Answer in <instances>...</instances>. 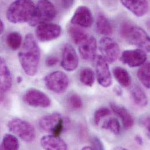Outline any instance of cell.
<instances>
[{
	"instance_id": "obj_12",
	"label": "cell",
	"mask_w": 150,
	"mask_h": 150,
	"mask_svg": "<svg viewBox=\"0 0 150 150\" xmlns=\"http://www.w3.org/2000/svg\"><path fill=\"white\" fill-rule=\"evenodd\" d=\"M62 32L60 26L54 23H46L38 26L36 29V36L41 42H46L58 38Z\"/></svg>"
},
{
	"instance_id": "obj_3",
	"label": "cell",
	"mask_w": 150,
	"mask_h": 150,
	"mask_svg": "<svg viewBox=\"0 0 150 150\" xmlns=\"http://www.w3.org/2000/svg\"><path fill=\"white\" fill-rule=\"evenodd\" d=\"M35 9L32 0H15L9 6L6 11V18L11 23L29 22Z\"/></svg>"
},
{
	"instance_id": "obj_26",
	"label": "cell",
	"mask_w": 150,
	"mask_h": 150,
	"mask_svg": "<svg viewBox=\"0 0 150 150\" xmlns=\"http://www.w3.org/2000/svg\"><path fill=\"white\" fill-rule=\"evenodd\" d=\"M22 37L17 32H13L9 33L6 38V43L8 47L12 50H18L21 46Z\"/></svg>"
},
{
	"instance_id": "obj_31",
	"label": "cell",
	"mask_w": 150,
	"mask_h": 150,
	"mask_svg": "<svg viewBox=\"0 0 150 150\" xmlns=\"http://www.w3.org/2000/svg\"><path fill=\"white\" fill-rule=\"evenodd\" d=\"M140 123L142 126L146 130L147 136L149 137L150 133V119L149 115L142 116L140 120Z\"/></svg>"
},
{
	"instance_id": "obj_5",
	"label": "cell",
	"mask_w": 150,
	"mask_h": 150,
	"mask_svg": "<svg viewBox=\"0 0 150 150\" xmlns=\"http://www.w3.org/2000/svg\"><path fill=\"white\" fill-rule=\"evenodd\" d=\"M56 15V9L49 0H39L33 16L28 23L32 26H38L53 20Z\"/></svg>"
},
{
	"instance_id": "obj_21",
	"label": "cell",
	"mask_w": 150,
	"mask_h": 150,
	"mask_svg": "<svg viewBox=\"0 0 150 150\" xmlns=\"http://www.w3.org/2000/svg\"><path fill=\"white\" fill-rule=\"evenodd\" d=\"M132 98L136 105L139 107H146L148 104V98L144 91L138 85L133 86L130 90Z\"/></svg>"
},
{
	"instance_id": "obj_27",
	"label": "cell",
	"mask_w": 150,
	"mask_h": 150,
	"mask_svg": "<svg viewBox=\"0 0 150 150\" xmlns=\"http://www.w3.org/2000/svg\"><path fill=\"white\" fill-rule=\"evenodd\" d=\"M81 82L85 85L92 86L95 81V74L93 70L90 68H84L79 73Z\"/></svg>"
},
{
	"instance_id": "obj_33",
	"label": "cell",
	"mask_w": 150,
	"mask_h": 150,
	"mask_svg": "<svg viewBox=\"0 0 150 150\" xmlns=\"http://www.w3.org/2000/svg\"><path fill=\"white\" fill-rule=\"evenodd\" d=\"M59 62V60L57 57L54 56H50L46 58L45 63L46 65L48 67H53L55 66Z\"/></svg>"
},
{
	"instance_id": "obj_8",
	"label": "cell",
	"mask_w": 150,
	"mask_h": 150,
	"mask_svg": "<svg viewBox=\"0 0 150 150\" xmlns=\"http://www.w3.org/2000/svg\"><path fill=\"white\" fill-rule=\"evenodd\" d=\"M99 49L101 56L109 63L115 62L120 53V46L117 42L108 36H105L100 40Z\"/></svg>"
},
{
	"instance_id": "obj_24",
	"label": "cell",
	"mask_w": 150,
	"mask_h": 150,
	"mask_svg": "<svg viewBox=\"0 0 150 150\" xmlns=\"http://www.w3.org/2000/svg\"><path fill=\"white\" fill-rule=\"evenodd\" d=\"M137 76L142 83L147 88H150V64L149 62H146L141 66L137 71Z\"/></svg>"
},
{
	"instance_id": "obj_7",
	"label": "cell",
	"mask_w": 150,
	"mask_h": 150,
	"mask_svg": "<svg viewBox=\"0 0 150 150\" xmlns=\"http://www.w3.org/2000/svg\"><path fill=\"white\" fill-rule=\"evenodd\" d=\"M44 82L49 91L57 94H62L67 90L69 79L64 72L57 71L46 75L44 78Z\"/></svg>"
},
{
	"instance_id": "obj_28",
	"label": "cell",
	"mask_w": 150,
	"mask_h": 150,
	"mask_svg": "<svg viewBox=\"0 0 150 150\" xmlns=\"http://www.w3.org/2000/svg\"><path fill=\"white\" fill-rule=\"evenodd\" d=\"M102 128L109 130L116 136L119 135L120 133V123L115 118H109L105 120L102 126Z\"/></svg>"
},
{
	"instance_id": "obj_39",
	"label": "cell",
	"mask_w": 150,
	"mask_h": 150,
	"mask_svg": "<svg viewBox=\"0 0 150 150\" xmlns=\"http://www.w3.org/2000/svg\"><path fill=\"white\" fill-rule=\"evenodd\" d=\"M16 81H17V82L18 83H21V82H22V81H23V78L21 76H18L17 77V78H16Z\"/></svg>"
},
{
	"instance_id": "obj_30",
	"label": "cell",
	"mask_w": 150,
	"mask_h": 150,
	"mask_svg": "<svg viewBox=\"0 0 150 150\" xmlns=\"http://www.w3.org/2000/svg\"><path fill=\"white\" fill-rule=\"evenodd\" d=\"M110 113H111L110 110L105 107L99 108L95 112V114H94L95 124L96 125H98L99 123H100V121L103 117L108 116Z\"/></svg>"
},
{
	"instance_id": "obj_29",
	"label": "cell",
	"mask_w": 150,
	"mask_h": 150,
	"mask_svg": "<svg viewBox=\"0 0 150 150\" xmlns=\"http://www.w3.org/2000/svg\"><path fill=\"white\" fill-rule=\"evenodd\" d=\"M67 102L70 107L74 110L80 109L83 106L82 100L81 97L76 93H73L69 97Z\"/></svg>"
},
{
	"instance_id": "obj_23",
	"label": "cell",
	"mask_w": 150,
	"mask_h": 150,
	"mask_svg": "<svg viewBox=\"0 0 150 150\" xmlns=\"http://www.w3.org/2000/svg\"><path fill=\"white\" fill-rule=\"evenodd\" d=\"M114 76L117 82L123 87H128L132 83V78L129 72L120 67H116L113 70Z\"/></svg>"
},
{
	"instance_id": "obj_25",
	"label": "cell",
	"mask_w": 150,
	"mask_h": 150,
	"mask_svg": "<svg viewBox=\"0 0 150 150\" xmlns=\"http://www.w3.org/2000/svg\"><path fill=\"white\" fill-rule=\"evenodd\" d=\"M19 148V143L18 139L12 134H6L4 135L1 149L5 150H16Z\"/></svg>"
},
{
	"instance_id": "obj_32",
	"label": "cell",
	"mask_w": 150,
	"mask_h": 150,
	"mask_svg": "<svg viewBox=\"0 0 150 150\" xmlns=\"http://www.w3.org/2000/svg\"><path fill=\"white\" fill-rule=\"evenodd\" d=\"M92 144L93 150H104V147L101 140L97 137H93L92 139Z\"/></svg>"
},
{
	"instance_id": "obj_36",
	"label": "cell",
	"mask_w": 150,
	"mask_h": 150,
	"mask_svg": "<svg viewBox=\"0 0 150 150\" xmlns=\"http://www.w3.org/2000/svg\"><path fill=\"white\" fill-rule=\"evenodd\" d=\"M113 91H114L115 93L117 96H121L122 95V93H123L122 88L120 86H116L114 88Z\"/></svg>"
},
{
	"instance_id": "obj_20",
	"label": "cell",
	"mask_w": 150,
	"mask_h": 150,
	"mask_svg": "<svg viewBox=\"0 0 150 150\" xmlns=\"http://www.w3.org/2000/svg\"><path fill=\"white\" fill-rule=\"evenodd\" d=\"M96 29L97 32L105 36L113 33V27L109 20L102 13H99L96 19Z\"/></svg>"
},
{
	"instance_id": "obj_17",
	"label": "cell",
	"mask_w": 150,
	"mask_h": 150,
	"mask_svg": "<svg viewBox=\"0 0 150 150\" xmlns=\"http://www.w3.org/2000/svg\"><path fill=\"white\" fill-rule=\"evenodd\" d=\"M122 4L138 17L146 15L149 9L147 0H120Z\"/></svg>"
},
{
	"instance_id": "obj_2",
	"label": "cell",
	"mask_w": 150,
	"mask_h": 150,
	"mask_svg": "<svg viewBox=\"0 0 150 150\" xmlns=\"http://www.w3.org/2000/svg\"><path fill=\"white\" fill-rule=\"evenodd\" d=\"M120 34L127 43L150 52V37L142 28L130 22H124L120 25Z\"/></svg>"
},
{
	"instance_id": "obj_40",
	"label": "cell",
	"mask_w": 150,
	"mask_h": 150,
	"mask_svg": "<svg viewBox=\"0 0 150 150\" xmlns=\"http://www.w3.org/2000/svg\"><path fill=\"white\" fill-rule=\"evenodd\" d=\"M114 150H127V149L125 148V147H121V146H119V147H116L114 149Z\"/></svg>"
},
{
	"instance_id": "obj_15",
	"label": "cell",
	"mask_w": 150,
	"mask_h": 150,
	"mask_svg": "<svg viewBox=\"0 0 150 150\" xmlns=\"http://www.w3.org/2000/svg\"><path fill=\"white\" fill-rule=\"evenodd\" d=\"M97 42L92 36L87 38L79 45L78 51L81 57L86 61H93L96 56Z\"/></svg>"
},
{
	"instance_id": "obj_38",
	"label": "cell",
	"mask_w": 150,
	"mask_h": 150,
	"mask_svg": "<svg viewBox=\"0 0 150 150\" xmlns=\"http://www.w3.org/2000/svg\"><path fill=\"white\" fill-rule=\"evenodd\" d=\"M82 150H93V148L92 147H91V146H85V147H83Z\"/></svg>"
},
{
	"instance_id": "obj_4",
	"label": "cell",
	"mask_w": 150,
	"mask_h": 150,
	"mask_svg": "<svg viewBox=\"0 0 150 150\" xmlns=\"http://www.w3.org/2000/svg\"><path fill=\"white\" fill-rule=\"evenodd\" d=\"M70 120L59 113H53L40 119L38 122L40 129L52 135L59 136L69 126Z\"/></svg>"
},
{
	"instance_id": "obj_37",
	"label": "cell",
	"mask_w": 150,
	"mask_h": 150,
	"mask_svg": "<svg viewBox=\"0 0 150 150\" xmlns=\"http://www.w3.org/2000/svg\"><path fill=\"white\" fill-rule=\"evenodd\" d=\"M4 30V25L3 22L0 19V35L3 32Z\"/></svg>"
},
{
	"instance_id": "obj_22",
	"label": "cell",
	"mask_w": 150,
	"mask_h": 150,
	"mask_svg": "<svg viewBox=\"0 0 150 150\" xmlns=\"http://www.w3.org/2000/svg\"><path fill=\"white\" fill-rule=\"evenodd\" d=\"M68 33L76 45H79L89 36L82 28L73 24L68 28Z\"/></svg>"
},
{
	"instance_id": "obj_10",
	"label": "cell",
	"mask_w": 150,
	"mask_h": 150,
	"mask_svg": "<svg viewBox=\"0 0 150 150\" xmlns=\"http://www.w3.org/2000/svg\"><path fill=\"white\" fill-rule=\"evenodd\" d=\"M94 62L98 83L103 87H109L112 85V78L108 63L100 55L95 57Z\"/></svg>"
},
{
	"instance_id": "obj_18",
	"label": "cell",
	"mask_w": 150,
	"mask_h": 150,
	"mask_svg": "<svg viewBox=\"0 0 150 150\" xmlns=\"http://www.w3.org/2000/svg\"><path fill=\"white\" fill-rule=\"evenodd\" d=\"M40 144L45 150H66L68 149L67 144L63 139L60 138L59 136L52 134L42 137Z\"/></svg>"
},
{
	"instance_id": "obj_16",
	"label": "cell",
	"mask_w": 150,
	"mask_h": 150,
	"mask_svg": "<svg viewBox=\"0 0 150 150\" xmlns=\"http://www.w3.org/2000/svg\"><path fill=\"white\" fill-rule=\"evenodd\" d=\"M12 84V75L5 60L0 57V102L4 98L5 93L8 91Z\"/></svg>"
},
{
	"instance_id": "obj_9",
	"label": "cell",
	"mask_w": 150,
	"mask_h": 150,
	"mask_svg": "<svg viewBox=\"0 0 150 150\" xmlns=\"http://www.w3.org/2000/svg\"><path fill=\"white\" fill-rule=\"evenodd\" d=\"M23 100L28 105L35 108H46L51 105L49 97L35 88L28 89L23 96Z\"/></svg>"
},
{
	"instance_id": "obj_14",
	"label": "cell",
	"mask_w": 150,
	"mask_h": 150,
	"mask_svg": "<svg viewBox=\"0 0 150 150\" xmlns=\"http://www.w3.org/2000/svg\"><path fill=\"white\" fill-rule=\"evenodd\" d=\"M92 12L85 6L78 7L71 18V23L83 28L91 27L93 23Z\"/></svg>"
},
{
	"instance_id": "obj_1",
	"label": "cell",
	"mask_w": 150,
	"mask_h": 150,
	"mask_svg": "<svg viewBox=\"0 0 150 150\" xmlns=\"http://www.w3.org/2000/svg\"><path fill=\"white\" fill-rule=\"evenodd\" d=\"M20 64L29 76L36 75L38 72L40 59V49L32 33L25 36L22 47L18 53Z\"/></svg>"
},
{
	"instance_id": "obj_19",
	"label": "cell",
	"mask_w": 150,
	"mask_h": 150,
	"mask_svg": "<svg viewBox=\"0 0 150 150\" xmlns=\"http://www.w3.org/2000/svg\"><path fill=\"white\" fill-rule=\"evenodd\" d=\"M110 106L113 112L120 118L126 129L129 130L133 127L134 124V118L126 108L114 103H110Z\"/></svg>"
},
{
	"instance_id": "obj_6",
	"label": "cell",
	"mask_w": 150,
	"mask_h": 150,
	"mask_svg": "<svg viewBox=\"0 0 150 150\" xmlns=\"http://www.w3.org/2000/svg\"><path fill=\"white\" fill-rule=\"evenodd\" d=\"M7 127L10 132L26 143H31L35 139V129L26 120L18 118L13 119L8 122Z\"/></svg>"
},
{
	"instance_id": "obj_13",
	"label": "cell",
	"mask_w": 150,
	"mask_h": 150,
	"mask_svg": "<svg viewBox=\"0 0 150 150\" xmlns=\"http://www.w3.org/2000/svg\"><path fill=\"white\" fill-rule=\"evenodd\" d=\"M78 57L74 47L69 43H66L63 47L61 66L67 71H73L78 67Z\"/></svg>"
},
{
	"instance_id": "obj_11",
	"label": "cell",
	"mask_w": 150,
	"mask_h": 150,
	"mask_svg": "<svg viewBox=\"0 0 150 150\" xmlns=\"http://www.w3.org/2000/svg\"><path fill=\"white\" fill-rule=\"evenodd\" d=\"M120 61L131 68L139 67L144 64L147 59L146 52L141 49L127 50L124 51Z\"/></svg>"
},
{
	"instance_id": "obj_35",
	"label": "cell",
	"mask_w": 150,
	"mask_h": 150,
	"mask_svg": "<svg viewBox=\"0 0 150 150\" xmlns=\"http://www.w3.org/2000/svg\"><path fill=\"white\" fill-rule=\"evenodd\" d=\"M134 140H135V142H136V143L138 145L143 146V138L142 137V136H140V135H136L134 137Z\"/></svg>"
},
{
	"instance_id": "obj_34",
	"label": "cell",
	"mask_w": 150,
	"mask_h": 150,
	"mask_svg": "<svg viewBox=\"0 0 150 150\" xmlns=\"http://www.w3.org/2000/svg\"><path fill=\"white\" fill-rule=\"evenodd\" d=\"M74 2V0H62V4L64 9L70 8Z\"/></svg>"
}]
</instances>
